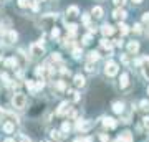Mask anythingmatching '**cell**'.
<instances>
[{
  "mask_svg": "<svg viewBox=\"0 0 149 142\" xmlns=\"http://www.w3.org/2000/svg\"><path fill=\"white\" fill-rule=\"evenodd\" d=\"M12 104L15 109H23L25 106H27V98L25 94H22V93H15L13 98H12Z\"/></svg>",
  "mask_w": 149,
  "mask_h": 142,
  "instance_id": "6da1fadb",
  "label": "cell"
},
{
  "mask_svg": "<svg viewBox=\"0 0 149 142\" xmlns=\"http://www.w3.org/2000/svg\"><path fill=\"white\" fill-rule=\"evenodd\" d=\"M43 53H45V48H43L42 43H33L32 46H30V55L38 58V56H42Z\"/></svg>",
  "mask_w": 149,
  "mask_h": 142,
  "instance_id": "7a4b0ae2",
  "label": "cell"
},
{
  "mask_svg": "<svg viewBox=\"0 0 149 142\" xmlns=\"http://www.w3.org/2000/svg\"><path fill=\"white\" fill-rule=\"evenodd\" d=\"M104 73L106 76H116L118 74V64L114 61H108L106 66H104Z\"/></svg>",
  "mask_w": 149,
  "mask_h": 142,
  "instance_id": "3957f363",
  "label": "cell"
},
{
  "mask_svg": "<svg viewBox=\"0 0 149 142\" xmlns=\"http://www.w3.org/2000/svg\"><path fill=\"white\" fill-rule=\"evenodd\" d=\"M91 127H93V122H90V121H83V119L76 121V129H78V131H81V132L90 131Z\"/></svg>",
  "mask_w": 149,
  "mask_h": 142,
  "instance_id": "277c9868",
  "label": "cell"
},
{
  "mask_svg": "<svg viewBox=\"0 0 149 142\" xmlns=\"http://www.w3.org/2000/svg\"><path fill=\"white\" fill-rule=\"evenodd\" d=\"M78 15H80V8L76 5H71V7L66 8V17H68L70 20H71V18H76Z\"/></svg>",
  "mask_w": 149,
  "mask_h": 142,
  "instance_id": "5b68a950",
  "label": "cell"
},
{
  "mask_svg": "<svg viewBox=\"0 0 149 142\" xmlns=\"http://www.w3.org/2000/svg\"><path fill=\"white\" fill-rule=\"evenodd\" d=\"M70 109H71V107H70V104L65 101V103H61V104H60L58 109H56V116H65V114H68Z\"/></svg>",
  "mask_w": 149,
  "mask_h": 142,
  "instance_id": "8992f818",
  "label": "cell"
},
{
  "mask_svg": "<svg viewBox=\"0 0 149 142\" xmlns=\"http://www.w3.org/2000/svg\"><path fill=\"white\" fill-rule=\"evenodd\" d=\"M103 124H104V127H108V129H114V127L118 126V121L113 119V117H104V119H103Z\"/></svg>",
  "mask_w": 149,
  "mask_h": 142,
  "instance_id": "52a82bcc",
  "label": "cell"
},
{
  "mask_svg": "<svg viewBox=\"0 0 149 142\" xmlns=\"http://www.w3.org/2000/svg\"><path fill=\"white\" fill-rule=\"evenodd\" d=\"M141 66H143V73L144 76L149 79V56H146V58L141 60Z\"/></svg>",
  "mask_w": 149,
  "mask_h": 142,
  "instance_id": "ba28073f",
  "label": "cell"
},
{
  "mask_svg": "<svg viewBox=\"0 0 149 142\" xmlns=\"http://www.w3.org/2000/svg\"><path fill=\"white\" fill-rule=\"evenodd\" d=\"M126 15H128V13H126V12L123 10V8H116V10L113 12V17H114V18H116V20H124V18H126Z\"/></svg>",
  "mask_w": 149,
  "mask_h": 142,
  "instance_id": "9c48e42d",
  "label": "cell"
},
{
  "mask_svg": "<svg viewBox=\"0 0 149 142\" xmlns=\"http://www.w3.org/2000/svg\"><path fill=\"white\" fill-rule=\"evenodd\" d=\"M116 142H133V136H131V132H123L121 136L118 137V141Z\"/></svg>",
  "mask_w": 149,
  "mask_h": 142,
  "instance_id": "30bf717a",
  "label": "cell"
},
{
  "mask_svg": "<svg viewBox=\"0 0 149 142\" xmlns=\"http://www.w3.org/2000/svg\"><path fill=\"white\" fill-rule=\"evenodd\" d=\"M2 129L7 132V134H12V132L15 131V122H12V121H7L3 126H2Z\"/></svg>",
  "mask_w": 149,
  "mask_h": 142,
  "instance_id": "8fae6325",
  "label": "cell"
},
{
  "mask_svg": "<svg viewBox=\"0 0 149 142\" xmlns=\"http://www.w3.org/2000/svg\"><path fill=\"white\" fill-rule=\"evenodd\" d=\"M128 84H129V76H128V73H123L121 78H119V86H121V88H128Z\"/></svg>",
  "mask_w": 149,
  "mask_h": 142,
  "instance_id": "7c38bea8",
  "label": "cell"
},
{
  "mask_svg": "<svg viewBox=\"0 0 149 142\" xmlns=\"http://www.w3.org/2000/svg\"><path fill=\"white\" fill-rule=\"evenodd\" d=\"M101 32H103V35H104V37H109V35H113V32H114V28H113L111 25H103L101 26Z\"/></svg>",
  "mask_w": 149,
  "mask_h": 142,
  "instance_id": "4fadbf2b",
  "label": "cell"
},
{
  "mask_svg": "<svg viewBox=\"0 0 149 142\" xmlns=\"http://www.w3.org/2000/svg\"><path fill=\"white\" fill-rule=\"evenodd\" d=\"M128 50H129V53H136L139 51V43L138 42H129V45H128Z\"/></svg>",
  "mask_w": 149,
  "mask_h": 142,
  "instance_id": "5bb4252c",
  "label": "cell"
},
{
  "mask_svg": "<svg viewBox=\"0 0 149 142\" xmlns=\"http://www.w3.org/2000/svg\"><path fill=\"white\" fill-rule=\"evenodd\" d=\"M113 111H114L116 114H121L123 111H124V104H123V103H119V101H116V103L113 104Z\"/></svg>",
  "mask_w": 149,
  "mask_h": 142,
  "instance_id": "9a60e30c",
  "label": "cell"
},
{
  "mask_svg": "<svg viewBox=\"0 0 149 142\" xmlns=\"http://www.w3.org/2000/svg\"><path fill=\"white\" fill-rule=\"evenodd\" d=\"M74 86H76V88L85 86V78H83L81 74H76V76H74Z\"/></svg>",
  "mask_w": 149,
  "mask_h": 142,
  "instance_id": "2e32d148",
  "label": "cell"
},
{
  "mask_svg": "<svg viewBox=\"0 0 149 142\" xmlns=\"http://www.w3.org/2000/svg\"><path fill=\"white\" fill-rule=\"evenodd\" d=\"M100 43H101V46L104 48V50H108V51H111V50H113V43L109 42L108 38H103V40H101Z\"/></svg>",
  "mask_w": 149,
  "mask_h": 142,
  "instance_id": "e0dca14e",
  "label": "cell"
},
{
  "mask_svg": "<svg viewBox=\"0 0 149 142\" xmlns=\"http://www.w3.org/2000/svg\"><path fill=\"white\" fill-rule=\"evenodd\" d=\"M91 13H93L95 18H101V17H103V8H101V7H93Z\"/></svg>",
  "mask_w": 149,
  "mask_h": 142,
  "instance_id": "ac0fdd59",
  "label": "cell"
},
{
  "mask_svg": "<svg viewBox=\"0 0 149 142\" xmlns=\"http://www.w3.org/2000/svg\"><path fill=\"white\" fill-rule=\"evenodd\" d=\"M5 35H7V42H8V43H13L17 40V33L13 32V30H8Z\"/></svg>",
  "mask_w": 149,
  "mask_h": 142,
  "instance_id": "d6986e66",
  "label": "cell"
},
{
  "mask_svg": "<svg viewBox=\"0 0 149 142\" xmlns=\"http://www.w3.org/2000/svg\"><path fill=\"white\" fill-rule=\"evenodd\" d=\"M118 28H119L121 35H128L129 33V26L126 25V23H121V21H119V26H118Z\"/></svg>",
  "mask_w": 149,
  "mask_h": 142,
  "instance_id": "ffe728a7",
  "label": "cell"
},
{
  "mask_svg": "<svg viewBox=\"0 0 149 142\" xmlns=\"http://www.w3.org/2000/svg\"><path fill=\"white\" fill-rule=\"evenodd\" d=\"M88 60H90V63H93V61H98V60H100V55H98V51H91L90 55H88Z\"/></svg>",
  "mask_w": 149,
  "mask_h": 142,
  "instance_id": "44dd1931",
  "label": "cell"
},
{
  "mask_svg": "<svg viewBox=\"0 0 149 142\" xmlns=\"http://www.w3.org/2000/svg\"><path fill=\"white\" fill-rule=\"evenodd\" d=\"M76 30H78V25H74V23H70V25H68V32H70V35H71V37L76 33Z\"/></svg>",
  "mask_w": 149,
  "mask_h": 142,
  "instance_id": "7402d4cb",
  "label": "cell"
},
{
  "mask_svg": "<svg viewBox=\"0 0 149 142\" xmlns=\"http://www.w3.org/2000/svg\"><path fill=\"white\" fill-rule=\"evenodd\" d=\"M5 66H7V68H12V66H17V60H15V58H10V60H7V61H5Z\"/></svg>",
  "mask_w": 149,
  "mask_h": 142,
  "instance_id": "603a6c76",
  "label": "cell"
},
{
  "mask_svg": "<svg viewBox=\"0 0 149 142\" xmlns=\"http://www.w3.org/2000/svg\"><path fill=\"white\" fill-rule=\"evenodd\" d=\"M91 38H93V37H91L90 33H86L85 37H83V45H90V43H91Z\"/></svg>",
  "mask_w": 149,
  "mask_h": 142,
  "instance_id": "cb8c5ba5",
  "label": "cell"
},
{
  "mask_svg": "<svg viewBox=\"0 0 149 142\" xmlns=\"http://www.w3.org/2000/svg\"><path fill=\"white\" fill-rule=\"evenodd\" d=\"M28 7H32V10H35V12L40 8V7H38V2H37V0H30V5H28Z\"/></svg>",
  "mask_w": 149,
  "mask_h": 142,
  "instance_id": "d4e9b609",
  "label": "cell"
},
{
  "mask_svg": "<svg viewBox=\"0 0 149 142\" xmlns=\"http://www.w3.org/2000/svg\"><path fill=\"white\" fill-rule=\"evenodd\" d=\"M18 5H20L22 8H27V7L30 5V0H18Z\"/></svg>",
  "mask_w": 149,
  "mask_h": 142,
  "instance_id": "484cf974",
  "label": "cell"
},
{
  "mask_svg": "<svg viewBox=\"0 0 149 142\" xmlns=\"http://www.w3.org/2000/svg\"><path fill=\"white\" fill-rule=\"evenodd\" d=\"M73 56H74L76 60L81 58V50H80V48H74V50H73Z\"/></svg>",
  "mask_w": 149,
  "mask_h": 142,
  "instance_id": "4316f807",
  "label": "cell"
},
{
  "mask_svg": "<svg viewBox=\"0 0 149 142\" xmlns=\"http://www.w3.org/2000/svg\"><path fill=\"white\" fill-rule=\"evenodd\" d=\"M60 37V30L56 26H53V30H52V38H58Z\"/></svg>",
  "mask_w": 149,
  "mask_h": 142,
  "instance_id": "83f0119b",
  "label": "cell"
},
{
  "mask_svg": "<svg viewBox=\"0 0 149 142\" xmlns=\"http://www.w3.org/2000/svg\"><path fill=\"white\" fill-rule=\"evenodd\" d=\"M80 98H81V96H80V93H76V91H74L73 94H71V99H73L74 103H78V101H80Z\"/></svg>",
  "mask_w": 149,
  "mask_h": 142,
  "instance_id": "f1b7e54d",
  "label": "cell"
},
{
  "mask_svg": "<svg viewBox=\"0 0 149 142\" xmlns=\"http://www.w3.org/2000/svg\"><path fill=\"white\" fill-rule=\"evenodd\" d=\"M133 30H134L136 33H143V26L139 25V23H136V25L133 26Z\"/></svg>",
  "mask_w": 149,
  "mask_h": 142,
  "instance_id": "f546056e",
  "label": "cell"
},
{
  "mask_svg": "<svg viewBox=\"0 0 149 142\" xmlns=\"http://www.w3.org/2000/svg\"><path fill=\"white\" fill-rule=\"evenodd\" d=\"M50 136L53 137V139H56V141H58V139H60V132H58V131H52V132H50Z\"/></svg>",
  "mask_w": 149,
  "mask_h": 142,
  "instance_id": "4dcf8cb0",
  "label": "cell"
},
{
  "mask_svg": "<svg viewBox=\"0 0 149 142\" xmlns=\"http://www.w3.org/2000/svg\"><path fill=\"white\" fill-rule=\"evenodd\" d=\"M141 107L146 109V111H149V103H148V101H141Z\"/></svg>",
  "mask_w": 149,
  "mask_h": 142,
  "instance_id": "1f68e13d",
  "label": "cell"
},
{
  "mask_svg": "<svg viewBox=\"0 0 149 142\" xmlns=\"http://www.w3.org/2000/svg\"><path fill=\"white\" fill-rule=\"evenodd\" d=\"M25 84H27V88H28V89H35V84H33V81H30V79H28V81H27Z\"/></svg>",
  "mask_w": 149,
  "mask_h": 142,
  "instance_id": "d6a6232c",
  "label": "cell"
},
{
  "mask_svg": "<svg viewBox=\"0 0 149 142\" xmlns=\"http://www.w3.org/2000/svg\"><path fill=\"white\" fill-rule=\"evenodd\" d=\"M56 89H65V83L63 81H56Z\"/></svg>",
  "mask_w": 149,
  "mask_h": 142,
  "instance_id": "836d02e7",
  "label": "cell"
},
{
  "mask_svg": "<svg viewBox=\"0 0 149 142\" xmlns=\"http://www.w3.org/2000/svg\"><path fill=\"white\" fill-rule=\"evenodd\" d=\"M60 60H61V58H60L58 53H53V55H52V61H60Z\"/></svg>",
  "mask_w": 149,
  "mask_h": 142,
  "instance_id": "e575fe53",
  "label": "cell"
},
{
  "mask_svg": "<svg viewBox=\"0 0 149 142\" xmlns=\"http://www.w3.org/2000/svg\"><path fill=\"white\" fill-rule=\"evenodd\" d=\"M61 129H63V132H68L70 129H71V127H70L68 122H63V127H61Z\"/></svg>",
  "mask_w": 149,
  "mask_h": 142,
  "instance_id": "d590c367",
  "label": "cell"
},
{
  "mask_svg": "<svg viewBox=\"0 0 149 142\" xmlns=\"http://www.w3.org/2000/svg\"><path fill=\"white\" fill-rule=\"evenodd\" d=\"M143 21L144 23H149V12H146V13L143 15Z\"/></svg>",
  "mask_w": 149,
  "mask_h": 142,
  "instance_id": "8d00e7d4",
  "label": "cell"
},
{
  "mask_svg": "<svg viewBox=\"0 0 149 142\" xmlns=\"http://www.w3.org/2000/svg\"><path fill=\"white\" fill-rule=\"evenodd\" d=\"M86 71H90V73H91V71H95V66H93V63H88V64H86Z\"/></svg>",
  "mask_w": 149,
  "mask_h": 142,
  "instance_id": "74e56055",
  "label": "cell"
},
{
  "mask_svg": "<svg viewBox=\"0 0 149 142\" xmlns=\"http://www.w3.org/2000/svg\"><path fill=\"white\" fill-rule=\"evenodd\" d=\"M43 86H45V83L43 81H38L37 86H35V89H43Z\"/></svg>",
  "mask_w": 149,
  "mask_h": 142,
  "instance_id": "f35d334b",
  "label": "cell"
},
{
  "mask_svg": "<svg viewBox=\"0 0 149 142\" xmlns=\"http://www.w3.org/2000/svg\"><path fill=\"white\" fill-rule=\"evenodd\" d=\"M2 79H3V83H5V84H8V83H10V81H8V76H7L5 73L2 74Z\"/></svg>",
  "mask_w": 149,
  "mask_h": 142,
  "instance_id": "ab89813d",
  "label": "cell"
},
{
  "mask_svg": "<svg viewBox=\"0 0 149 142\" xmlns=\"http://www.w3.org/2000/svg\"><path fill=\"white\" fill-rule=\"evenodd\" d=\"M143 121H144V127H148L149 129V117H144Z\"/></svg>",
  "mask_w": 149,
  "mask_h": 142,
  "instance_id": "60d3db41",
  "label": "cell"
},
{
  "mask_svg": "<svg viewBox=\"0 0 149 142\" xmlns=\"http://www.w3.org/2000/svg\"><path fill=\"white\" fill-rule=\"evenodd\" d=\"M123 3H124V0H114V5H118V7H121Z\"/></svg>",
  "mask_w": 149,
  "mask_h": 142,
  "instance_id": "b9f144b4",
  "label": "cell"
},
{
  "mask_svg": "<svg viewBox=\"0 0 149 142\" xmlns=\"http://www.w3.org/2000/svg\"><path fill=\"white\" fill-rule=\"evenodd\" d=\"M114 45H116V46H123V42L118 38V40H114Z\"/></svg>",
  "mask_w": 149,
  "mask_h": 142,
  "instance_id": "7bdbcfd3",
  "label": "cell"
},
{
  "mask_svg": "<svg viewBox=\"0 0 149 142\" xmlns=\"http://www.w3.org/2000/svg\"><path fill=\"white\" fill-rule=\"evenodd\" d=\"M101 141H103V142H106V141H109V137H108L106 134H101Z\"/></svg>",
  "mask_w": 149,
  "mask_h": 142,
  "instance_id": "ee69618b",
  "label": "cell"
},
{
  "mask_svg": "<svg viewBox=\"0 0 149 142\" xmlns=\"http://www.w3.org/2000/svg\"><path fill=\"white\" fill-rule=\"evenodd\" d=\"M121 60H123V63H126V64H128V58H126L124 55H123V56H121Z\"/></svg>",
  "mask_w": 149,
  "mask_h": 142,
  "instance_id": "f6af8a7d",
  "label": "cell"
},
{
  "mask_svg": "<svg viewBox=\"0 0 149 142\" xmlns=\"http://www.w3.org/2000/svg\"><path fill=\"white\" fill-rule=\"evenodd\" d=\"M134 3H141V2H143V0H133Z\"/></svg>",
  "mask_w": 149,
  "mask_h": 142,
  "instance_id": "bcb514c9",
  "label": "cell"
},
{
  "mask_svg": "<svg viewBox=\"0 0 149 142\" xmlns=\"http://www.w3.org/2000/svg\"><path fill=\"white\" fill-rule=\"evenodd\" d=\"M148 93H149V88H148Z\"/></svg>",
  "mask_w": 149,
  "mask_h": 142,
  "instance_id": "7dc6e473",
  "label": "cell"
}]
</instances>
